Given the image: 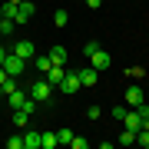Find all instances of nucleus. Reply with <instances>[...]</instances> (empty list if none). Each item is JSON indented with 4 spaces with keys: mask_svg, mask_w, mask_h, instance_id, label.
Here are the masks:
<instances>
[{
    "mask_svg": "<svg viewBox=\"0 0 149 149\" xmlns=\"http://www.w3.org/2000/svg\"><path fill=\"white\" fill-rule=\"evenodd\" d=\"M27 100H30V93H27V90H20V86H17L13 93H7V106H10V109H20Z\"/></svg>",
    "mask_w": 149,
    "mask_h": 149,
    "instance_id": "obj_7",
    "label": "nucleus"
},
{
    "mask_svg": "<svg viewBox=\"0 0 149 149\" xmlns=\"http://www.w3.org/2000/svg\"><path fill=\"white\" fill-rule=\"evenodd\" d=\"M47 56L53 60V63H60V66H63V63H66V47H53V50H50Z\"/></svg>",
    "mask_w": 149,
    "mask_h": 149,
    "instance_id": "obj_16",
    "label": "nucleus"
},
{
    "mask_svg": "<svg viewBox=\"0 0 149 149\" xmlns=\"http://www.w3.org/2000/svg\"><path fill=\"white\" fill-rule=\"evenodd\" d=\"M136 143L149 149V126H143V129H139V133H136Z\"/></svg>",
    "mask_w": 149,
    "mask_h": 149,
    "instance_id": "obj_22",
    "label": "nucleus"
},
{
    "mask_svg": "<svg viewBox=\"0 0 149 149\" xmlns=\"http://www.w3.org/2000/svg\"><path fill=\"white\" fill-rule=\"evenodd\" d=\"M3 70L10 76H23V70H27V60H20L17 53H7V60H3Z\"/></svg>",
    "mask_w": 149,
    "mask_h": 149,
    "instance_id": "obj_2",
    "label": "nucleus"
},
{
    "mask_svg": "<svg viewBox=\"0 0 149 149\" xmlns=\"http://www.w3.org/2000/svg\"><path fill=\"white\" fill-rule=\"evenodd\" d=\"M86 116H90V119H100L103 109H100V106H90V109H86Z\"/></svg>",
    "mask_w": 149,
    "mask_h": 149,
    "instance_id": "obj_26",
    "label": "nucleus"
},
{
    "mask_svg": "<svg viewBox=\"0 0 149 149\" xmlns=\"http://www.w3.org/2000/svg\"><path fill=\"white\" fill-rule=\"evenodd\" d=\"M10 3H23V0H10Z\"/></svg>",
    "mask_w": 149,
    "mask_h": 149,
    "instance_id": "obj_32",
    "label": "nucleus"
},
{
    "mask_svg": "<svg viewBox=\"0 0 149 149\" xmlns=\"http://www.w3.org/2000/svg\"><path fill=\"white\" fill-rule=\"evenodd\" d=\"M7 149H23V136H10L7 139Z\"/></svg>",
    "mask_w": 149,
    "mask_h": 149,
    "instance_id": "obj_25",
    "label": "nucleus"
},
{
    "mask_svg": "<svg viewBox=\"0 0 149 149\" xmlns=\"http://www.w3.org/2000/svg\"><path fill=\"white\" fill-rule=\"evenodd\" d=\"M27 93H30L37 103H50V96H53V86H50L47 76H40V80H33V83L27 86Z\"/></svg>",
    "mask_w": 149,
    "mask_h": 149,
    "instance_id": "obj_1",
    "label": "nucleus"
},
{
    "mask_svg": "<svg viewBox=\"0 0 149 149\" xmlns=\"http://www.w3.org/2000/svg\"><path fill=\"white\" fill-rule=\"evenodd\" d=\"M53 23H56V27H66V23H70V13L66 10H53Z\"/></svg>",
    "mask_w": 149,
    "mask_h": 149,
    "instance_id": "obj_19",
    "label": "nucleus"
},
{
    "mask_svg": "<svg viewBox=\"0 0 149 149\" xmlns=\"http://www.w3.org/2000/svg\"><path fill=\"white\" fill-rule=\"evenodd\" d=\"M13 30H17V20H10V17H0V37H10Z\"/></svg>",
    "mask_w": 149,
    "mask_h": 149,
    "instance_id": "obj_14",
    "label": "nucleus"
},
{
    "mask_svg": "<svg viewBox=\"0 0 149 149\" xmlns=\"http://www.w3.org/2000/svg\"><path fill=\"white\" fill-rule=\"evenodd\" d=\"M43 76L50 80V86H60V83H63V76H66V70L60 66V63H53V66H50V70H47Z\"/></svg>",
    "mask_w": 149,
    "mask_h": 149,
    "instance_id": "obj_9",
    "label": "nucleus"
},
{
    "mask_svg": "<svg viewBox=\"0 0 149 149\" xmlns=\"http://www.w3.org/2000/svg\"><path fill=\"white\" fill-rule=\"evenodd\" d=\"M7 53H10V50H7L3 43H0V66H3V60H7Z\"/></svg>",
    "mask_w": 149,
    "mask_h": 149,
    "instance_id": "obj_28",
    "label": "nucleus"
},
{
    "mask_svg": "<svg viewBox=\"0 0 149 149\" xmlns=\"http://www.w3.org/2000/svg\"><path fill=\"white\" fill-rule=\"evenodd\" d=\"M139 116H143V119H149V106H146V103L139 106Z\"/></svg>",
    "mask_w": 149,
    "mask_h": 149,
    "instance_id": "obj_30",
    "label": "nucleus"
},
{
    "mask_svg": "<svg viewBox=\"0 0 149 149\" xmlns=\"http://www.w3.org/2000/svg\"><path fill=\"white\" fill-rule=\"evenodd\" d=\"M23 149H40V133H37V129H27V136H23Z\"/></svg>",
    "mask_w": 149,
    "mask_h": 149,
    "instance_id": "obj_12",
    "label": "nucleus"
},
{
    "mask_svg": "<svg viewBox=\"0 0 149 149\" xmlns=\"http://www.w3.org/2000/svg\"><path fill=\"white\" fill-rule=\"evenodd\" d=\"M80 3H86V0H80Z\"/></svg>",
    "mask_w": 149,
    "mask_h": 149,
    "instance_id": "obj_33",
    "label": "nucleus"
},
{
    "mask_svg": "<svg viewBox=\"0 0 149 149\" xmlns=\"http://www.w3.org/2000/svg\"><path fill=\"white\" fill-rule=\"evenodd\" d=\"M56 133H40V149H56Z\"/></svg>",
    "mask_w": 149,
    "mask_h": 149,
    "instance_id": "obj_13",
    "label": "nucleus"
},
{
    "mask_svg": "<svg viewBox=\"0 0 149 149\" xmlns=\"http://www.w3.org/2000/svg\"><path fill=\"white\" fill-rule=\"evenodd\" d=\"M60 90H63V93H76V90H80V73H66L63 83H60Z\"/></svg>",
    "mask_w": 149,
    "mask_h": 149,
    "instance_id": "obj_10",
    "label": "nucleus"
},
{
    "mask_svg": "<svg viewBox=\"0 0 149 149\" xmlns=\"http://www.w3.org/2000/svg\"><path fill=\"white\" fill-rule=\"evenodd\" d=\"M96 50H100V40H86V47H83V56L90 60V56L96 53Z\"/></svg>",
    "mask_w": 149,
    "mask_h": 149,
    "instance_id": "obj_21",
    "label": "nucleus"
},
{
    "mask_svg": "<svg viewBox=\"0 0 149 149\" xmlns=\"http://www.w3.org/2000/svg\"><path fill=\"white\" fill-rule=\"evenodd\" d=\"M7 80H10V73H7V70H3V66H0V86H3Z\"/></svg>",
    "mask_w": 149,
    "mask_h": 149,
    "instance_id": "obj_29",
    "label": "nucleus"
},
{
    "mask_svg": "<svg viewBox=\"0 0 149 149\" xmlns=\"http://www.w3.org/2000/svg\"><path fill=\"white\" fill-rule=\"evenodd\" d=\"M33 66H37V73H47V70L53 66V60H50V56H37V53H33Z\"/></svg>",
    "mask_w": 149,
    "mask_h": 149,
    "instance_id": "obj_15",
    "label": "nucleus"
},
{
    "mask_svg": "<svg viewBox=\"0 0 149 149\" xmlns=\"http://www.w3.org/2000/svg\"><path fill=\"white\" fill-rule=\"evenodd\" d=\"M143 103H146L143 86H126V106H129V109H139Z\"/></svg>",
    "mask_w": 149,
    "mask_h": 149,
    "instance_id": "obj_3",
    "label": "nucleus"
},
{
    "mask_svg": "<svg viewBox=\"0 0 149 149\" xmlns=\"http://www.w3.org/2000/svg\"><path fill=\"white\" fill-rule=\"evenodd\" d=\"M116 143H119V146H133V143H136V133H133V129H123Z\"/></svg>",
    "mask_w": 149,
    "mask_h": 149,
    "instance_id": "obj_17",
    "label": "nucleus"
},
{
    "mask_svg": "<svg viewBox=\"0 0 149 149\" xmlns=\"http://www.w3.org/2000/svg\"><path fill=\"white\" fill-rule=\"evenodd\" d=\"M10 53H17L20 60H33V53H37V47H33L30 40H17L13 47H10Z\"/></svg>",
    "mask_w": 149,
    "mask_h": 149,
    "instance_id": "obj_4",
    "label": "nucleus"
},
{
    "mask_svg": "<svg viewBox=\"0 0 149 149\" xmlns=\"http://www.w3.org/2000/svg\"><path fill=\"white\" fill-rule=\"evenodd\" d=\"M17 86H20V83H17V76H10V80H7L3 86H0V93H3V96H7V93H13V90H17Z\"/></svg>",
    "mask_w": 149,
    "mask_h": 149,
    "instance_id": "obj_23",
    "label": "nucleus"
},
{
    "mask_svg": "<svg viewBox=\"0 0 149 149\" xmlns=\"http://www.w3.org/2000/svg\"><path fill=\"white\" fill-rule=\"evenodd\" d=\"M76 133H73V129H70V126H63V129H56V143H66L70 146V139H73Z\"/></svg>",
    "mask_w": 149,
    "mask_h": 149,
    "instance_id": "obj_18",
    "label": "nucleus"
},
{
    "mask_svg": "<svg viewBox=\"0 0 149 149\" xmlns=\"http://www.w3.org/2000/svg\"><path fill=\"white\" fill-rule=\"evenodd\" d=\"M109 63H113V60H109V53H106L103 47L90 56V66H93V70H100V73H103V70H109Z\"/></svg>",
    "mask_w": 149,
    "mask_h": 149,
    "instance_id": "obj_6",
    "label": "nucleus"
},
{
    "mask_svg": "<svg viewBox=\"0 0 149 149\" xmlns=\"http://www.w3.org/2000/svg\"><path fill=\"white\" fill-rule=\"evenodd\" d=\"M33 13H37V3H33V0H23V3H17V17H13V20L17 23H27Z\"/></svg>",
    "mask_w": 149,
    "mask_h": 149,
    "instance_id": "obj_5",
    "label": "nucleus"
},
{
    "mask_svg": "<svg viewBox=\"0 0 149 149\" xmlns=\"http://www.w3.org/2000/svg\"><path fill=\"white\" fill-rule=\"evenodd\" d=\"M86 7H100V0H86Z\"/></svg>",
    "mask_w": 149,
    "mask_h": 149,
    "instance_id": "obj_31",
    "label": "nucleus"
},
{
    "mask_svg": "<svg viewBox=\"0 0 149 149\" xmlns=\"http://www.w3.org/2000/svg\"><path fill=\"white\" fill-rule=\"evenodd\" d=\"M96 80H100V70H93V66H83L80 70V83L83 86H96Z\"/></svg>",
    "mask_w": 149,
    "mask_h": 149,
    "instance_id": "obj_11",
    "label": "nucleus"
},
{
    "mask_svg": "<svg viewBox=\"0 0 149 149\" xmlns=\"http://www.w3.org/2000/svg\"><path fill=\"white\" fill-rule=\"evenodd\" d=\"M123 126L133 129V133H139V129H143V116H139V109H126V116H123Z\"/></svg>",
    "mask_w": 149,
    "mask_h": 149,
    "instance_id": "obj_8",
    "label": "nucleus"
},
{
    "mask_svg": "<svg viewBox=\"0 0 149 149\" xmlns=\"http://www.w3.org/2000/svg\"><path fill=\"white\" fill-rule=\"evenodd\" d=\"M70 146H73V149H86V146H90V139H83V136H73V139H70Z\"/></svg>",
    "mask_w": 149,
    "mask_h": 149,
    "instance_id": "obj_24",
    "label": "nucleus"
},
{
    "mask_svg": "<svg viewBox=\"0 0 149 149\" xmlns=\"http://www.w3.org/2000/svg\"><path fill=\"white\" fill-rule=\"evenodd\" d=\"M27 119H30L27 109H13V123H17V126H27Z\"/></svg>",
    "mask_w": 149,
    "mask_h": 149,
    "instance_id": "obj_20",
    "label": "nucleus"
},
{
    "mask_svg": "<svg viewBox=\"0 0 149 149\" xmlns=\"http://www.w3.org/2000/svg\"><path fill=\"white\" fill-rule=\"evenodd\" d=\"M0 17H3V10H0Z\"/></svg>",
    "mask_w": 149,
    "mask_h": 149,
    "instance_id": "obj_34",
    "label": "nucleus"
},
{
    "mask_svg": "<svg viewBox=\"0 0 149 149\" xmlns=\"http://www.w3.org/2000/svg\"><path fill=\"white\" fill-rule=\"evenodd\" d=\"M126 109H129V106H116V109H109V113H113L116 119H123V116H126Z\"/></svg>",
    "mask_w": 149,
    "mask_h": 149,
    "instance_id": "obj_27",
    "label": "nucleus"
}]
</instances>
